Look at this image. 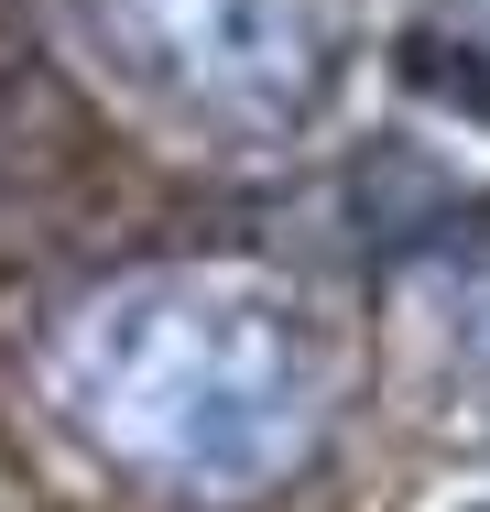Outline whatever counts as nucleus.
I'll return each instance as SVG.
<instances>
[{
  "mask_svg": "<svg viewBox=\"0 0 490 512\" xmlns=\"http://www.w3.org/2000/svg\"><path fill=\"white\" fill-rule=\"evenodd\" d=\"M44 393L153 502H262L316 458L338 371L316 306L251 262H153L55 316Z\"/></svg>",
  "mask_w": 490,
  "mask_h": 512,
  "instance_id": "nucleus-1",
  "label": "nucleus"
},
{
  "mask_svg": "<svg viewBox=\"0 0 490 512\" xmlns=\"http://www.w3.org/2000/svg\"><path fill=\"white\" fill-rule=\"evenodd\" d=\"M458 338H469V360H480V382H490V251L469 262V284H458Z\"/></svg>",
  "mask_w": 490,
  "mask_h": 512,
  "instance_id": "nucleus-3",
  "label": "nucleus"
},
{
  "mask_svg": "<svg viewBox=\"0 0 490 512\" xmlns=\"http://www.w3.org/2000/svg\"><path fill=\"white\" fill-rule=\"evenodd\" d=\"M98 66L175 131L273 142L338 77L327 0H77Z\"/></svg>",
  "mask_w": 490,
  "mask_h": 512,
  "instance_id": "nucleus-2",
  "label": "nucleus"
}]
</instances>
